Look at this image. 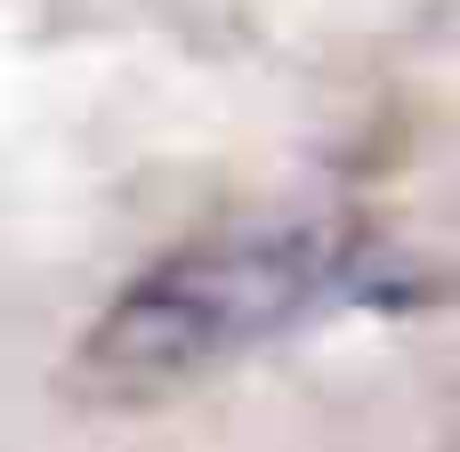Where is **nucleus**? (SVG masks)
I'll list each match as a JSON object with an SVG mask.
<instances>
[{
  "instance_id": "nucleus-1",
  "label": "nucleus",
  "mask_w": 460,
  "mask_h": 452,
  "mask_svg": "<svg viewBox=\"0 0 460 452\" xmlns=\"http://www.w3.org/2000/svg\"><path fill=\"white\" fill-rule=\"evenodd\" d=\"M380 291L388 267L356 226H259L226 243H194L154 275H137L97 323L89 364L105 380H186L202 364L291 340L315 315Z\"/></svg>"
}]
</instances>
